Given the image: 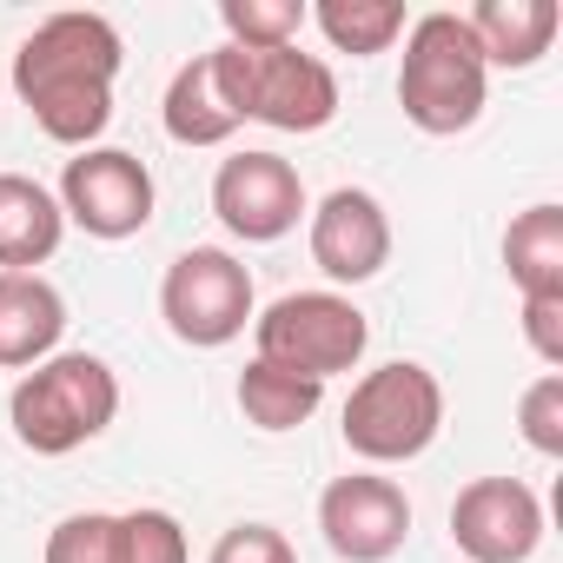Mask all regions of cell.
Here are the masks:
<instances>
[{
  "instance_id": "9a60e30c",
  "label": "cell",
  "mask_w": 563,
  "mask_h": 563,
  "mask_svg": "<svg viewBox=\"0 0 563 563\" xmlns=\"http://www.w3.org/2000/svg\"><path fill=\"white\" fill-rule=\"evenodd\" d=\"M477 47H484V67H537L563 27L556 0H477V8L464 14Z\"/></svg>"
},
{
  "instance_id": "5bb4252c",
  "label": "cell",
  "mask_w": 563,
  "mask_h": 563,
  "mask_svg": "<svg viewBox=\"0 0 563 563\" xmlns=\"http://www.w3.org/2000/svg\"><path fill=\"white\" fill-rule=\"evenodd\" d=\"M67 212L60 199L27 179V173H0V272H34L60 252Z\"/></svg>"
},
{
  "instance_id": "9c48e42d",
  "label": "cell",
  "mask_w": 563,
  "mask_h": 563,
  "mask_svg": "<svg viewBox=\"0 0 563 563\" xmlns=\"http://www.w3.org/2000/svg\"><path fill=\"white\" fill-rule=\"evenodd\" d=\"M212 212L232 239L245 245H272L286 239L306 212V179L292 159L278 153H232L219 173H212Z\"/></svg>"
},
{
  "instance_id": "30bf717a",
  "label": "cell",
  "mask_w": 563,
  "mask_h": 563,
  "mask_svg": "<svg viewBox=\"0 0 563 563\" xmlns=\"http://www.w3.org/2000/svg\"><path fill=\"white\" fill-rule=\"evenodd\" d=\"M319 530H325L332 556H345V563H385L411 537V497L391 477H378V471L332 477L325 497H319Z\"/></svg>"
},
{
  "instance_id": "2e32d148",
  "label": "cell",
  "mask_w": 563,
  "mask_h": 563,
  "mask_svg": "<svg viewBox=\"0 0 563 563\" xmlns=\"http://www.w3.org/2000/svg\"><path fill=\"white\" fill-rule=\"evenodd\" d=\"M504 265L523 299L563 292V206H530L504 232Z\"/></svg>"
},
{
  "instance_id": "d4e9b609",
  "label": "cell",
  "mask_w": 563,
  "mask_h": 563,
  "mask_svg": "<svg viewBox=\"0 0 563 563\" xmlns=\"http://www.w3.org/2000/svg\"><path fill=\"white\" fill-rule=\"evenodd\" d=\"M523 339H530V352H537L550 372H563V292L523 299Z\"/></svg>"
},
{
  "instance_id": "ac0fdd59",
  "label": "cell",
  "mask_w": 563,
  "mask_h": 563,
  "mask_svg": "<svg viewBox=\"0 0 563 563\" xmlns=\"http://www.w3.org/2000/svg\"><path fill=\"white\" fill-rule=\"evenodd\" d=\"M319 405H325V385L306 378V372H286V365H272V358H252L239 372V411L258 431H299Z\"/></svg>"
},
{
  "instance_id": "ffe728a7",
  "label": "cell",
  "mask_w": 563,
  "mask_h": 563,
  "mask_svg": "<svg viewBox=\"0 0 563 563\" xmlns=\"http://www.w3.org/2000/svg\"><path fill=\"white\" fill-rule=\"evenodd\" d=\"M225 47H299L306 27V0H219Z\"/></svg>"
},
{
  "instance_id": "8992f818",
  "label": "cell",
  "mask_w": 563,
  "mask_h": 563,
  "mask_svg": "<svg viewBox=\"0 0 563 563\" xmlns=\"http://www.w3.org/2000/svg\"><path fill=\"white\" fill-rule=\"evenodd\" d=\"M252 339H258V358L325 385V378H339L365 358L372 325L345 292H286L252 319Z\"/></svg>"
},
{
  "instance_id": "5b68a950",
  "label": "cell",
  "mask_w": 563,
  "mask_h": 563,
  "mask_svg": "<svg viewBox=\"0 0 563 563\" xmlns=\"http://www.w3.org/2000/svg\"><path fill=\"white\" fill-rule=\"evenodd\" d=\"M339 431H345V451L365 457V464H411L444 431V385L424 365L391 358V365H378L352 385Z\"/></svg>"
},
{
  "instance_id": "7a4b0ae2",
  "label": "cell",
  "mask_w": 563,
  "mask_h": 563,
  "mask_svg": "<svg viewBox=\"0 0 563 563\" xmlns=\"http://www.w3.org/2000/svg\"><path fill=\"white\" fill-rule=\"evenodd\" d=\"M484 93H490V67H484V47L471 34L464 14H418L405 27V67H398V107L418 133L431 140H451V133H471L477 113H484Z\"/></svg>"
},
{
  "instance_id": "52a82bcc",
  "label": "cell",
  "mask_w": 563,
  "mask_h": 563,
  "mask_svg": "<svg viewBox=\"0 0 563 563\" xmlns=\"http://www.w3.org/2000/svg\"><path fill=\"white\" fill-rule=\"evenodd\" d=\"M159 319L179 345L192 352H219L252 325V272L225 252V245H186L166 265L159 286Z\"/></svg>"
},
{
  "instance_id": "ba28073f",
  "label": "cell",
  "mask_w": 563,
  "mask_h": 563,
  "mask_svg": "<svg viewBox=\"0 0 563 563\" xmlns=\"http://www.w3.org/2000/svg\"><path fill=\"white\" fill-rule=\"evenodd\" d=\"M60 212L93 239H133L153 225V173L140 153L87 146L60 173Z\"/></svg>"
},
{
  "instance_id": "d6986e66",
  "label": "cell",
  "mask_w": 563,
  "mask_h": 563,
  "mask_svg": "<svg viewBox=\"0 0 563 563\" xmlns=\"http://www.w3.org/2000/svg\"><path fill=\"white\" fill-rule=\"evenodd\" d=\"M306 21H319V34H325L339 54H352V60L385 54V47L405 41V27H411V14L398 8V0H319Z\"/></svg>"
},
{
  "instance_id": "8fae6325",
  "label": "cell",
  "mask_w": 563,
  "mask_h": 563,
  "mask_svg": "<svg viewBox=\"0 0 563 563\" xmlns=\"http://www.w3.org/2000/svg\"><path fill=\"white\" fill-rule=\"evenodd\" d=\"M451 543L471 563H530L543 543V504L523 477H477L451 504Z\"/></svg>"
},
{
  "instance_id": "4fadbf2b",
  "label": "cell",
  "mask_w": 563,
  "mask_h": 563,
  "mask_svg": "<svg viewBox=\"0 0 563 563\" xmlns=\"http://www.w3.org/2000/svg\"><path fill=\"white\" fill-rule=\"evenodd\" d=\"M67 332V299L41 272H0V365L34 372L41 358L60 352Z\"/></svg>"
},
{
  "instance_id": "603a6c76",
  "label": "cell",
  "mask_w": 563,
  "mask_h": 563,
  "mask_svg": "<svg viewBox=\"0 0 563 563\" xmlns=\"http://www.w3.org/2000/svg\"><path fill=\"white\" fill-rule=\"evenodd\" d=\"M517 424H523V444H530V451L563 457V372H543V378L523 391Z\"/></svg>"
},
{
  "instance_id": "277c9868",
  "label": "cell",
  "mask_w": 563,
  "mask_h": 563,
  "mask_svg": "<svg viewBox=\"0 0 563 563\" xmlns=\"http://www.w3.org/2000/svg\"><path fill=\"white\" fill-rule=\"evenodd\" d=\"M8 418H14V438L34 457H67L120 418V378L93 352H54L14 385Z\"/></svg>"
},
{
  "instance_id": "44dd1931",
  "label": "cell",
  "mask_w": 563,
  "mask_h": 563,
  "mask_svg": "<svg viewBox=\"0 0 563 563\" xmlns=\"http://www.w3.org/2000/svg\"><path fill=\"white\" fill-rule=\"evenodd\" d=\"M47 563H126L120 517H113V510H80V517L54 523V537H47Z\"/></svg>"
},
{
  "instance_id": "6da1fadb",
  "label": "cell",
  "mask_w": 563,
  "mask_h": 563,
  "mask_svg": "<svg viewBox=\"0 0 563 563\" xmlns=\"http://www.w3.org/2000/svg\"><path fill=\"white\" fill-rule=\"evenodd\" d=\"M126 41L107 14H47L14 54V93L54 146H93L113 126Z\"/></svg>"
},
{
  "instance_id": "cb8c5ba5",
  "label": "cell",
  "mask_w": 563,
  "mask_h": 563,
  "mask_svg": "<svg viewBox=\"0 0 563 563\" xmlns=\"http://www.w3.org/2000/svg\"><path fill=\"white\" fill-rule=\"evenodd\" d=\"M206 563H299V550H292L286 530H272V523H232V530L212 543Z\"/></svg>"
},
{
  "instance_id": "7c38bea8",
  "label": "cell",
  "mask_w": 563,
  "mask_h": 563,
  "mask_svg": "<svg viewBox=\"0 0 563 563\" xmlns=\"http://www.w3.org/2000/svg\"><path fill=\"white\" fill-rule=\"evenodd\" d=\"M312 265L332 286H365L391 265V219L365 186H339L312 212Z\"/></svg>"
},
{
  "instance_id": "e0dca14e",
  "label": "cell",
  "mask_w": 563,
  "mask_h": 563,
  "mask_svg": "<svg viewBox=\"0 0 563 563\" xmlns=\"http://www.w3.org/2000/svg\"><path fill=\"white\" fill-rule=\"evenodd\" d=\"M159 113H166V133H173L179 146H225V140L239 133V120H232V107H225V93H219V80H212V54H199V60H186V67L173 74Z\"/></svg>"
},
{
  "instance_id": "3957f363",
  "label": "cell",
  "mask_w": 563,
  "mask_h": 563,
  "mask_svg": "<svg viewBox=\"0 0 563 563\" xmlns=\"http://www.w3.org/2000/svg\"><path fill=\"white\" fill-rule=\"evenodd\" d=\"M212 80L232 120H258L272 133H325L339 120V80L319 54L299 47H219Z\"/></svg>"
},
{
  "instance_id": "7402d4cb",
  "label": "cell",
  "mask_w": 563,
  "mask_h": 563,
  "mask_svg": "<svg viewBox=\"0 0 563 563\" xmlns=\"http://www.w3.org/2000/svg\"><path fill=\"white\" fill-rule=\"evenodd\" d=\"M120 543H126V563H186V530L173 510H126Z\"/></svg>"
}]
</instances>
